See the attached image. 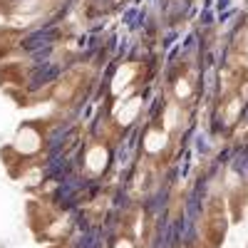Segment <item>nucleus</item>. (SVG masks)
<instances>
[{"mask_svg": "<svg viewBox=\"0 0 248 248\" xmlns=\"http://www.w3.org/2000/svg\"><path fill=\"white\" fill-rule=\"evenodd\" d=\"M137 112H139V99H132V102H127V107L117 112V119L127 124V122H132L137 117Z\"/></svg>", "mask_w": 248, "mask_h": 248, "instance_id": "nucleus-3", "label": "nucleus"}, {"mask_svg": "<svg viewBox=\"0 0 248 248\" xmlns=\"http://www.w3.org/2000/svg\"><path fill=\"white\" fill-rule=\"evenodd\" d=\"M176 92H179V97H186V94H189V82H179V87H176Z\"/></svg>", "mask_w": 248, "mask_h": 248, "instance_id": "nucleus-5", "label": "nucleus"}, {"mask_svg": "<svg viewBox=\"0 0 248 248\" xmlns=\"http://www.w3.org/2000/svg\"><path fill=\"white\" fill-rule=\"evenodd\" d=\"M87 164H90L92 171H102V169H105V164H107V152L102 149V147H94L87 154Z\"/></svg>", "mask_w": 248, "mask_h": 248, "instance_id": "nucleus-2", "label": "nucleus"}, {"mask_svg": "<svg viewBox=\"0 0 248 248\" xmlns=\"http://www.w3.org/2000/svg\"><path fill=\"white\" fill-rule=\"evenodd\" d=\"M167 127H176V107L167 109Z\"/></svg>", "mask_w": 248, "mask_h": 248, "instance_id": "nucleus-4", "label": "nucleus"}, {"mask_svg": "<svg viewBox=\"0 0 248 248\" xmlns=\"http://www.w3.org/2000/svg\"><path fill=\"white\" fill-rule=\"evenodd\" d=\"M164 144H167V132L164 129H152L147 134V139H144V147H147V152H152V154L164 149Z\"/></svg>", "mask_w": 248, "mask_h": 248, "instance_id": "nucleus-1", "label": "nucleus"}, {"mask_svg": "<svg viewBox=\"0 0 248 248\" xmlns=\"http://www.w3.org/2000/svg\"><path fill=\"white\" fill-rule=\"evenodd\" d=\"M114 248H132V243H129V241H119Z\"/></svg>", "mask_w": 248, "mask_h": 248, "instance_id": "nucleus-6", "label": "nucleus"}]
</instances>
